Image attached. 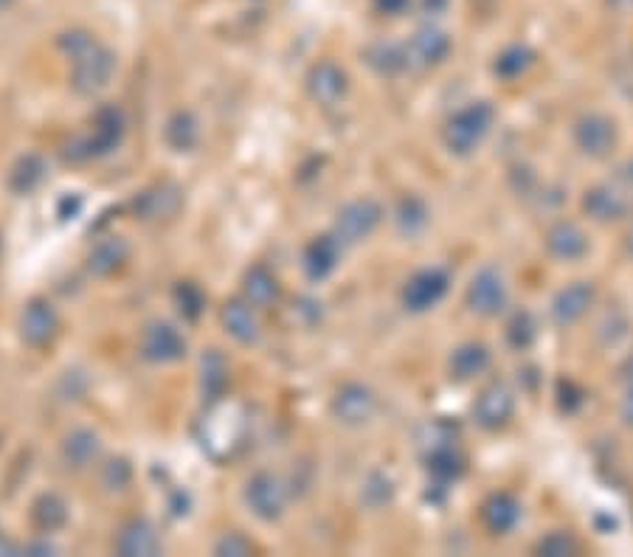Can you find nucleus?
I'll use <instances>...</instances> for the list:
<instances>
[{"instance_id":"nucleus-1","label":"nucleus","mask_w":633,"mask_h":557,"mask_svg":"<svg viewBox=\"0 0 633 557\" xmlns=\"http://www.w3.org/2000/svg\"><path fill=\"white\" fill-rule=\"evenodd\" d=\"M62 54L68 60L74 62V74H71V82H74L76 93H91L107 88V82L113 79V71H116V57L113 51L105 48L93 34L82 29L65 31L60 37Z\"/></svg>"},{"instance_id":"nucleus-2","label":"nucleus","mask_w":633,"mask_h":557,"mask_svg":"<svg viewBox=\"0 0 633 557\" xmlns=\"http://www.w3.org/2000/svg\"><path fill=\"white\" fill-rule=\"evenodd\" d=\"M493 119H496V113L487 102H470L459 113H453L448 127H445L448 150L456 152V155H470L487 138Z\"/></svg>"},{"instance_id":"nucleus-3","label":"nucleus","mask_w":633,"mask_h":557,"mask_svg":"<svg viewBox=\"0 0 633 557\" xmlns=\"http://www.w3.org/2000/svg\"><path fill=\"white\" fill-rule=\"evenodd\" d=\"M383 209L377 206L375 200L363 197V200H352L344 209L338 211L335 217V237L341 240V245H355V242L366 240L377 226H380Z\"/></svg>"},{"instance_id":"nucleus-4","label":"nucleus","mask_w":633,"mask_h":557,"mask_svg":"<svg viewBox=\"0 0 633 557\" xmlns=\"http://www.w3.org/2000/svg\"><path fill=\"white\" fill-rule=\"evenodd\" d=\"M448 287H451V276L442 268L417 271L403 287V307L408 313H425L448 296Z\"/></svg>"},{"instance_id":"nucleus-5","label":"nucleus","mask_w":633,"mask_h":557,"mask_svg":"<svg viewBox=\"0 0 633 557\" xmlns=\"http://www.w3.org/2000/svg\"><path fill=\"white\" fill-rule=\"evenodd\" d=\"M507 282L504 276L496 271V268H482L470 279L468 285V307L476 313V316L493 318L498 316L504 307H507Z\"/></svg>"},{"instance_id":"nucleus-6","label":"nucleus","mask_w":633,"mask_h":557,"mask_svg":"<svg viewBox=\"0 0 633 557\" xmlns=\"http://www.w3.org/2000/svg\"><path fill=\"white\" fill-rule=\"evenodd\" d=\"M515 411V394L507 383H490L484 386L476 403H473V420L482 425L484 431H498L504 428Z\"/></svg>"},{"instance_id":"nucleus-7","label":"nucleus","mask_w":633,"mask_h":557,"mask_svg":"<svg viewBox=\"0 0 633 557\" xmlns=\"http://www.w3.org/2000/svg\"><path fill=\"white\" fill-rule=\"evenodd\" d=\"M285 501V487L271 473H257L245 487V504L262 521H276L285 512Z\"/></svg>"},{"instance_id":"nucleus-8","label":"nucleus","mask_w":633,"mask_h":557,"mask_svg":"<svg viewBox=\"0 0 633 557\" xmlns=\"http://www.w3.org/2000/svg\"><path fill=\"white\" fill-rule=\"evenodd\" d=\"M121 136H124V116H121L119 107H102L93 119L91 136L85 138L79 147H82V158H99V155H107L113 152L121 144Z\"/></svg>"},{"instance_id":"nucleus-9","label":"nucleus","mask_w":633,"mask_h":557,"mask_svg":"<svg viewBox=\"0 0 633 557\" xmlns=\"http://www.w3.org/2000/svg\"><path fill=\"white\" fill-rule=\"evenodd\" d=\"M377 408V397L363 383H347L332 397V414L344 425H363L372 420Z\"/></svg>"},{"instance_id":"nucleus-10","label":"nucleus","mask_w":633,"mask_h":557,"mask_svg":"<svg viewBox=\"0 0 633 557\" xmlns=\"http://www.w3.org/2000/svg\"><path fill=\"white\" fill-rule=\"evenodd\" d=\"M574 141L591 158H603L617 144V127H614V121L605 119L600 113H588L574 124Z\"/></svg>"},{"instance_id":"nucleus-11","label":"nucleus","mask_w":633,"mask_h":557,"mask_svg":"<svg viewBox=\"0 0 633 557\" xmlns=\"http://www.w3.org/2000/svg\"><path fill=\"white\" fill-rule=\"evenodd\" d=\"M141 355L152 363H172L181 361L186 355V341L183 335L172 324H164V321H155L144 330V338H141Z\"/></svg>"},{"instance_id":"nucleus-12","label":"nucleus","mask_w":633,"mask_h":557,"mask_svg":"<svg viewBox=\"0 0 633 557\" xmlns=\"http://www.w3.org/2000/svg\"><path fill=\"white\" fill-rule=\"evenodd\" d=\"M57 327H60V318L54 313V307L43 299L29 302V307L20 316V338L29 347H46L48 341L57 335Z\"/></svg>"},{"instance_id":"nucleus-13","label":"nucleus","mask_w":633,"mask_h":557,"mask_svg":"<svg viewBox=\"0 0 633 557\" xmlns=\"http://www.w3.org/2000/svg\"><path fill=\"white\" fill-rule=\"evenodd\" d=\"M341 251H344V245H341V240H338L335 234H324V237H316V240L307 242V248H304L302 254V265L304 273H307V279H313V282L327 279V276L338 268Z\"/></svg>"},{"instance_id":"nucleus-14","label":"nucleus","mask_w":633,"mask_h":557,"mask_svg":"<svg viewBox=\"0 0 633 557\" xmlns=\"http://www.w3.org/2000/svg\"><path fill=\"white\" fill-rule=\"evenodd\" d=\"M408 62L417 65V68H431V65H439L451 54V37L439 26H422L411 43H408Z\"/></svg>"},{"instance_id":"nucleus-15","label":"nucleus","mask_w":633,"mask_h":557,"mask_svg":"<svg viewBox=\"0 0 633 557\" xmlns=\"http://www.w3.org/2000/svg\"><path fill=\"white\" fill-rule=\"evenodd\" d=\"M116 552L121 557H152L161 552V538L144 518H133L121 527L119 538H116Z\"/></svg>"},{"instance_id":"nucleus-16","label":"nucleus","mask_w":633,"mask_h":557,"mask_svg":"<svg viewBox=\"0 0 633 557\" xmlns=\"http://www.w3.org/2000/svg\"><path fill=\"white\" fill-rule=\"evenodd\" d=\"M591 304H594V285L591 282H574V285L563 287L555 296L552 318L560 327H569V324H577L580 318L586 316Z\"/></svg>"},{"instance_id":"nucleus-17","label":"nucleus","mask_w":633,"mask_h":557,"mask_svg":"<svg viewBox=\"0 0 633 557\" xmlns=\"http://www.w3.org/2000/svg\"><path fill=\"white\" fill-rule=\"evenodd\" d=\"M546 251L555 259H560V262H574V259L586 256L588 237L580 226L560 220V223H555L546 231Z\"/></svg>"},{"instance_id":"nucleus-18","label":"nucleus","mask_w":633,"mask_h":557,"mask_svg":"<svg viewBox=\"0 0 633 557\" xmlns=\"http://www.w3.org/2000/svg\"><path fill=\"white\" fill-rule=\"evenodd\" d=\"M307 91L318 105H335L347 93V74L335 62H318L307 76Z\"/></svg>"},{"instance_id":"nucleus-19","label":"nucleus","mask_w":633,"mask_h":557,"mask_svg":"<svg viewBox=\"0 0 633 557\" xmlns=\"http://www.w3.org/2000/svg\"><path fill=\"white\" fill-rule=\"evenodd\" d=\"M181 209V189L175 183H158L136 197V211L144 220L172 217Z\"/></svg>"},{"instance_id":"nucleus-20","label":"nucleus","mask_w":633,"mask_h":557,"mask_svg":"<svg viewBox=\"0 0 633 557\" xmlns=\"http://www.w3.org/2000/svg\"><path fill=\"white\" fill-rule=\"evenodd\" d=\"M482 521L490 532L507 535V532L515 529V524L521 521V504H518V498L510 496V493H496V496H490L482 507Z\"/></svg>"},{"instance_id":"nucleus-21","label":"nucleus","mask_w":633,"mask_h":557,"mask_svg":"<svg viewBox=\"0 0 633 557\" xmlns=\"http://www.w3.org/2000/svg\"><path fill=\"white\" fill-rule=\"evenodd\" d=\"M223 327L226 332L240 341V344H254L259 338V321L254 313V304H248L245 299H234L223 307Z\"/></svg>"},{"instance_id":"nucleus-22","label":"nucleus","mask_w":633,"mask_h":557,"mask_svg":"<svg viewBox=\"0 0 633 557\" xmlns=\"http://www.w3.org/2000/svg\"><path fill=\"white\" fill-rule=\"evenodd\" d=\"M583 209L591 220L597 223H608V220H619L628 211V200L622 192L611 189V186H594L591 192L583 197Z\"/></svg>"},{"instance_id":"nucleus-23","label":"nucleus","mask_w":633,"mask_h":557,"mask_svg":"<svg viewBox=\"0 0 633 557\" xmlns=\"http://www.w3.org/2000/svg\"><path fill=\"white\" fill-rule=\"evenodd\" d=\"M242 296L254 307H271L279 299V282L265 265H254L242 279Z\"/></svg>"},{"instance_id":"nucleus-24","label":"nucleus","mask_w":633,"mask_h":557,"mask_svg":"<svg viewBox=\"0 0 633 557\" xmlns=\"http://www.w3.org/2000/svg\"><path fill=\"white\" fill-rule=\"evenodd\" d=\"M127 254H130L127 242L121 240V237H107V240L93 245L91 256H88V271L93 276H110V273H116L127 262Z\"/></svg>"},{"instance_id":"nucleus-25","label":"nucleus","mask_w":633,"mask_h":557,"mask_svg":"<svg viewBox=\"0 0 633 557\" xmlns=\"http://www.w3.org/2000/svg\"><path fill=\"white\" fill-rule=\"evenodd\" d=\"M43 178H46V161L37 152H29V155L17 158V164L9 169L6 183L15 195H29L43 183Z\"/></svg>"},{"instance_id":"nucleus-26","label":"nucleus","mask_w":633,"mask_h":557,"mask_svg":"<svg viewBox=\"0 0 633 557\" xmlns=\"http://www.w3.org/2000/svg\"><path fill=\"white\" fill-rule=\"evenodd\" d=\"M490 366V349L484 344H462L451 355V377L453 380H473Z\"/></svg>"},{"instance_id":"nucleus-27","label":"nucleus","mask_w":633,"mask_h":557,"mask_svg":"<svg viewBox=\"0 0 633 557\" xmlns=\"http://www.w3.org/2000/svg\"><path fill=\"white\" fill-rule=\"evenodd\" d=\"M366 62L383 76L400 74V71H406L411 65L408 62V48L400 46V43H375L366 51Z\"/></svg>"},{"instance_id":"nucleus-28","label":"nucleus","mask_w":633,"mask_h":557,"mask_svg":"<svg viewBox=\"0 0 633 557\" xmlns=\"http://www.w3.org/2000/svg\"><path fill=\"white\" fill-rule=\"evenodd\" d=\"M96 453H99V437L93 431H85V428L74 431L62 442V459L68 462V467H76V470L91 465Z\"/></svg>"},{"instance_id":"nucleus-29","label":"nucleus","mask_w":633,"mask_h":557,"mask_svg":"<svg viewBox=\"0 0 633 557\" xmlns=\"http://www.w3.org/2000/svg\"><path fill=\"white\" fill-rule=\"evenodd\" d=\"M31 518H34L37 529L54 532V529H60L68 521V504L57 493H43L31 507Z\"/></svg>"},{"instance_id":"nucleus-30","label":"nucleus","mask_w":633,"mask_h":557,"mask_svg":"<svg viewBox=\"0 0 633 557\" xmlns=\"http://www.w3.org/2000/svg\"><path fill=\"white\" fill-rule=\"evenodd\" d=\"M197 138H200V127H197V119L192 113L181 110L166 121V144L172 150L189 152L197 144Z\"/></svg>"},{"instance_id":"nucleus-31","label":"nucleus","mask_w":633,"mask_h":557,"mask_svg":"<svg viewBox=\"0 0 633 557\" xmlns=\"http://www.w3.org/2000/svg\"><path fill=\"white\" fill-rule=\"evenodd\" d=\"M228 386V366L223 361V355L217 352V349H211L206 352V358H203V394L209 397V400H217V397H223Z\"/></svg>"},{"instance_id":"nucleus-32","label":"nucleus","mask_w":633,"mask_h":557,"mask_svg":"<svg viewBox=\"0 0 633 557\" xmlns=\"http://www.w3.org/2000/svg\"><path fill=\"white\" fill-rule=\"evenodd\" d=\"M535 62V54H532V48L529 46H510L504 48L501 54H498L496 65H493V71H496L501 79H518L521 74H527L529 65Z\"/></svg>"},{"instance_id":"nucleus-33","label":"nucleus","mask_w":633,"mask_h":557,"mask_svg":"<svg viewBox=\"0 0 633 557\" xmlns=\"http://www.w3.org/2000/svg\"><path fill=\"white\" fill-rule=\"evenodd\" d=\"M428 473L437 479L439 484H451L459 473H462V459L453 451L451 445H439L428 456Z\"/></svg>"},{"instance_id":"nucleus-34","label":"nucleus","mask_w":633,"mask_h":557,"mask_svg":"<svg viewBox=\"0 0 633 557\" xmlns=\"http://www.w3.org/2000/svg\"><path fill=\"white\" fill-rule=\"evenodd\" d=\"M428 206L422 203L420 197H403L400 203H397V226L403 234L408 237H414V234H420L422 228L428 226Z\"/></svg>"},{"instance_id":"nucleus-35","label":"nucleus","mask_w":633,"mask_h":557,"mask_svg":"<svg viewBox=\"0 0 633 557\" xmlns=\"http://www.w3.org/2000/svg\"><path fill=\"white\" fill-rule=\"evenodd\" d=\"M175 304H178L183 318L197 321V318L203 316V310H206V296H203V290L195 282H181V285L175 287Z\"/></svg>"},{"instance_id":"nucleus-36","label":"nucleus","mask_w":633,"mask_h":557,"mask_svg":"<svg viewBox=\"0 0 633 557\" xmlns=\"http://www.w3.org/2000/svg\"><path fill=\"white\" fill-rule=\"evenodd\" d=\"M394 496V487H392V479L389 476H383V473H372L366 484H363V501L377 510V507H383V504H389Z\"/></svg>"},{"instance_id":"nucleus-37","label":"nucleus","mask_w":633,"mask_h":557,"mask_svg":"<svg viewBox=\"0 0 633 557\" xmlns=\"http://www.w3.org/2000/svg\"><path fill=\"white\" fill-rule=\"evenodd\" d=\"M535 321L529 316L527 310H521V313H515L513 321H510V327H507V338H510V344L515 349H527L532 341H535Z\"/></svg>"},{"instance_id":"nucleus-38","label":"nucleus","mask_w":633,"mask_h":557,"mask_svg":"<svg viewBox=\"0 0 633 557\" xmlns=\"http://www.w3.org/2000/svg\"><path fill=\"white\" fill-rule=\"evenodd\" d=\"M538 552L546 557H569L577 552V541H574L572 535H566V532H549L538 543Z\"/></svg>"},{"instance_id":"nucleus-39","label":"nucleus","mask_w":633,"mask_h":557,"mask_svg":"<svg viewBox=\"0 0 633 557\" xmlns=\"http://www.w3.org/2000/svg\"><path fill=\"white\" fill-rule=\"evenodd\" d=\"M214 552H217V555H223V557L251 555V552H254V543L248 541L245 535H240V532H228V535H223V538L217 541Z\"/></svg>"},{"instance_id":"nucleus-40","label":"nucleus","mask_w":633,"mask_h":557,"mask_svg":"<svg viewBox=\"0 0 633 557\" xmlns=\"http://www.w3.org/2000/svg\"><path fill=\"white\" fill-rule=\"evenodd\" d=\"M130 476H133L130 465H127L124 459H113V462H107L105 467V487H110V490H121V487H127Z\"/></svg>"},{"instance_id":"nucleus-41","label":"nucleus","mask_w":633,"mask_h":557,"mask_svg":"<svg viewBox=\"0 0 633 557\" xmlns=\"http://www.w3.org/2000/svg\"><path fill=\"white\" fill-rule=\"evenodd\" d=\"M372 3H375V9L380 12V15L400 17V15H406L408 6H411L414 0H372Z\"/></svg>"},{"instance_id":"nucleus-42","label":"nucleus","mask_w":633,"mask_h":557,"mask_svg":"<svg viewBox=\"0 0 633 557\" xmlns=\"http://www.w3.org/2000/svg\"><path fill=\"white\" fill-rule=\"evenodd\" d=\"M619 414H622V420H625V425H631V428H633V377H631V383H628V389H625V397H622V406H619Z\"/></svg>"},{"instance_id":"nucleus-43","label":"nucleus","mask_w":633,"mask_h":557,"mask_svg":"<svg viewBox=\"0 0 633 557\" xmlns=\"http://www.w3.org/2000/svg\"><path fill=\"white\" fill-rule=\"evenodd\" d=\"M68 209H71V214H76V211L82 209V200L79 197H62V206H60V220H68Z\"/></svg>"},{"instance_id":"nucleus-44","label":"nucleus","mask_w":633,"mask_h":557,"mask_svg":"<svg viewBox=\"0 0 633 557\" xmlns=\"http://www.w3.org/2000/svg\"><path fill=\"white\" fill-rule=\"evenodd\" d=\"M448 3H451V0H420V6L425 15H439V12H445V9H448Z\"/></svg>"},{"instance_id":"nucleus-45","label":"nucleus","mask_w":633,"mask_h":557,"mask_svg":"<svg viewBox=\"0 0 633 557\" xmlns=\"http://www.w3.org/2000/svg\"><path fill=\"white\" fill-rule=\"evenodd\" d=\"M26 552L29 555H51L54 552V546L48 541H40V543H31V546H26Z\"/></svg>"},{"instance_id":"nucleus-46","label":"nucleus","mask_w":633,"mask_h":557,"mask_svg":"<svg viewBox=\"0 0 633 557\" xmlns=\"http://www.w3.org/2000/svg\"><path fill=\"white\" fill-rule=\"evenodd\" d=\"M17 549H15V543L12 541H6L3 535H0V555H15Z\"/></svg>"},{"instance_id":"nucleus-47","label":"nucleus","mask_w":633,"mask_h":557,"mask_svg":"<svg viewBox=\"0 0 633 557\" xmlns=\"http://www.w3.org/2000/svg\"><path fill=\"white\" fill-rule=\"evenodd\" d=\"M611 3H614L617 9H631L633 6V0H611Z\"/></svg>"},{"instance_id":"nucleus-48","label":"nucleus","mask_w":633,"mask_h":557,"mask_svg":"<svg viewBox=\"0 0 633 557\" xmlns=\"http://www.w3.org/2000/svg\"><path fill=\"white\" fill-rule=\"evenodd\" d=\"M625 175H628V181L633 183V158L628 161V166H625Z\"/></svg>"},{"instance_id":"nucleus-49","label":"nucleus","mask_w":633,"mask_h":557,"mask_svg":"<svg viewBox=\"0 0 633 557\" xmlns=\"http://www.w3.org/2000/svg\"><path fill=\"white\" fill-rule=\"evenodd\" d=\"M625 369H628V377H633V355L628 358V363H625Z\"/></svg>"},{"instance_id":"nucleus-50","label":"nucleus","mask_w":633,"mask_h":557,"mask_svg":"<svg viewBox=\"0 0 633 557\" xmlns=\"http://www.w3.org/2000/svg\"><path fill=\"white\" fill-rule=\"evenodd\" d=\"M628 251L633 254V226H631V231H628Z\"/></svg>"},{"instance_id":"nucleus-51","label":"nucleus","mask_w":633,"mask_h":557,"mask_svg":"<svg viewBox=\"0 0 633 557\" xmlns=\"http://www.w3.org/2000/svg\"><path fill=\"white\" fill-rule=\"evenodd\" d=\"M15 0H0V9H6V6H12Z\"/></svg>"}]
</instances>
